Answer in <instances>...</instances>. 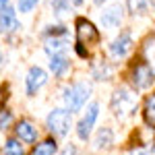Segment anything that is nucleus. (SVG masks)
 Masks as SVG:
<instances>
[{"mask_svg": "<svg viewBox=\"0 0 155 155\" xmlns=\"http://www.w3.org/2000/svg\"><path fill=\"white\" fill-rule=\"evenodd\" d=\"M21 25H19V19L15 15V8L12 6H4L2 12H0V31L2 33H11V31H17Z\"/></svg>", "mask_w": 155, "mask_h": 155, "instance_id": "11", "label": "nucleus"}, {"mask_svg": "<svg viewBox=\"0 0 155 155\" xmlns=\"http://www.w3.org/2000/svg\"><path fill=\"white\" fill-rule=\"evenodd\" d=\"M15 132H17V137H19V141H23V143H35L37 141V126L33 122H29V120H21V122H17V126H15Z\"/></svg>", "mask_w": 155, "mask_h": 155, "instance_id": "10", "label": "nucleus"}, {"mask_svg": "<svg viewBox=\"0 0 155 155\" xmlns=\"http://www.w3.org/2000/svg\"><path fill=\"white\" fill-rule=\"evenodd\" d=\"M153 77L155 74L151 72V68L147 64H137L134 71H132V83L137 89H147V87L153 85Z\"/></svg>", "mask_w": 155, "mask_h": 155, "instance_id": "9", "label": "nucleus"}, {"mask_svg": "<svg viewBox=\"0 0 155 155\" xmlns=\"http://www.w3.org/2000/svg\"><path fill=\"white\" fill-rule=\"evenodd\" d=\"M4 6H6V0H0V11H2Z\"/></svg>", "mask_w": 155, "mask_h": 155, "instance_id": "25", "label": "nucleus"}, {"mask_svg": "<svg viewBox=\"0 0 155 155\" xmlns=\"http://www.w3.org/2000/svg\"><path fill=\"white\" fill-rule=\"evenodd\" d=\"M4 155H25V147L19 139H6L4 143Z\"/></svg>", "mask_w": 155, "mask_h": 155, "instance_id": "18", "label": "nucleus"}, {"mask_svg": "<svg viewBox=\"0 0 155 155\" xmlns=\"http://www.w3.org/2000/svg\"><path fill=\"white\" fill-rule=\"evenodd\" d=\"M0 62H2V54H0Z\"/></svg>", "mask_w": 155, "mask_h": 155, "instance_id": "27", "label": "nucleus"}, {"mask_svg": "<svg viewBox=\"0 0 155 155\" xmlns=\"http://www.w3.org/2000/svg\"><path fill=\"white\" fill-rule=\"evenodd\" d=\"M71 68V62L66 58V54H56V56H50V71L54 72L56 77H64Z\"/></svg>", "mask_w": 155, "mask_h": 155, "instance_id": "12", "label": "nucleus"}, {"mask_svg": "<svg viewBox=\"0 0 155 155\" xmlns=\"http://www.w3.org/2000/svg\"><path fill=\"white\" fill-rule=\"evenodd\" d=\"M46 81H48V72L44 68H39V66H31L27 77H25V91H27V95H35L37 91L46 85Z\"/></svg>", "mask_w": 155, "mask_h": 155, "instance_id": "5", "label": "nucleus"}, {"mask_svg": "<svg viewBox=\"0 0 155 155\" xmlns=\"http://www.w3.org/2000/svg\"><path fill=\"white\" fill-rule=\"evenodd\" d=\"M72 124V114L66 110V107H54L46 118V126L48 130L54 134V137H64L68 134Z\"/></svg>", "mask_w": 155, "mask_h": 155, "instance_id": "3", "label": "nucleus"}, {"mask_svg": "<svg viewBox=\"0 0 155 155\" xmlns=\"http://www.w3.org/2000/svg\"><path fill=\"white\" fill-rule=\"evenodd\" d=\"M155 0H128V8L132 15H147L151 12Z\"/></svg>", "mask_w": 155, "mask_h": 155, "instance_id": "16", "label": "nucleus"}, {"mask_svg": "<svg viewBox=\"0 0 155 155\" xmlns=\"http://www.w3.org/2000/svg\"><path fill=\"white\" fill-rule=\"evenodd\" d=\"M11 122H12V114L4 110V112L0 114V128H2V130H6V128L11 126Z\"/></svg>", "mask_w": 155, "mask_h": 155, "instance_id": "23", "label": "nucleus"}, {"mask_svg": "<svg viewBox=\"0 0 155 155\" xmlns=\"http://www.w3.org/2000/svg\"><path fill=\"white\" fill-rule=\"evenodd\" d=\"M137 104H139V97H137V93L132 89H128V87H118L114 91V95H112L110 107H112V112H114L116 118L124 120V118H128V116L134 114Z\"/></svg>", "mask_w": 155, "mask_h": 155, "instance_id": "1", "label": "nucleus"}, {"mask_svg": "<svg viewBox=\"0 0 155 155\" xmlns=\"http://www.w3.org/2000/svg\"><path fill=\"white\" fill-rule=\"evenodd\" d=\"M52 8L56 17H64L71 11V0H52Z\"/></svg>", "mask_w": 155, "mask_h": 155, "instance_id": "21", "label": "nucleus"}, {"mask_svg": "<svg viewBox=\"0 0 155 155\" xmlns=\"http://www.w3.org/2000/svg\"><path fill=\"white\" fill-rule=\"evenodd\" d=\"M77 37H79V44L83 46L85 41H97L99 39V33H97L95 25L87 19H77Z\"/></svg>", "mask_w": 155, "mask_h": 155, "instance_id": "8", "label": "nucleus"}, {"mask_svg": "<svg viewBox=\"0 0 155 155\" xmlns=\"http://www.w3.org/2000/svg\"><path fill=\"white\" fill-rule=\"evenodd\" d=\"M145 122L149 126H155V93L147 97V104H145Z\"/></svg>", "mask_w": 155, "mask_h": 155, "instance_id": "19", "label": "nucleus"}, {"mask_svg": "<svg viewBox=\"0 0 155 155\" xmlns=\"http://www.w3.org/2000/svg\"><path fill=\"white\" fill-rule=\"evenodd\" d=\"M93 2H95V4H104L106 0H93Z\"/></svg>", "mask_w": 155, "mask_h": 155, "instance_id": "26", "label": "nucleus"}, {"mask_svg": "<svg viewBox=\"0 0 155 155\" xmlns=\"http://www.w3.org/2000/svg\"><path fill=\"white\" fill-rule=\"evenodd\" d=\"M130 155H155V149L149 147V149H134Z\"/></svg>", "mask_w": 155, "mask_h": 155, "instance_id": "24", "label": "nucleus"}, {"mask_svg": "<svg viewBox=\"0 0 155 155\" xmlns=\"http://www.w3.org/2000/svg\"><path fill=\"white\" fill-rule=\"evenodd\" d=\"M145 56H147V60H149V68H151V72L155 74V37H151V39H147V44H145Z\"/></svg>", "mask_w": 155, "mask_h": 155, "instance_id": "20", "label": "nucleus"}, {"mask_svg": "<svg viewBox=\"0 0 155 155\" xmlns=\"http://www.w3.org/2000/svg\"><path fill=\"white\" fill-rule=\"evenodd\" d=\"M64 104H66V110L74 114L79 110H83V106L87 104V99L91 95V85L85 83V81H79L72 87H64Z\"/></svg>", "mask_w": 155, "mask_h": 155, "instance_id": "2", "label": "nucleus"}, {"mask_svg": "<svg viewBox=\"0 0 155 155\" xmlns=\"http://www.w3.org/2000/svg\"><path fill=\"white\" fill-rule=\"evenodd\" d=\"M97 116H99V104H97V101H93L91 106L87 107L85 116L79 120V124H77V137H79L81 141H87V139H89V134H91L93 126H95Z\"/></svg>", "mask_w": 155, "mask_h": 155, "instance_id": "4", "label": "nucleus"}, {"mask_svg": "<svg viewBox=\"0 0 155 155\" xmlns=\"http://www.w3.org/2000/svg\"><path fill=\"white\" fill-rule=\"evenodd\" d=\"M122 17H124V6L122 4H112L104 8V12L99 15V21L106 29H116L122 23Z\"/></svg>", "mask_w": 155, "mask_h": 155, "instance_id": "6", "label": "nucleus"}, {"mask_svg": "<svg viewBox=\"0 0 155 155\" xmlns=\"http://www.w3.org/2000/svg\"><path fill=\"white\" fill-rule=\"evenodd\" d=\"M95 149H110L112 145H114V130L110 128V126H104V128H99L95 134Z\"/></svg>", "mask_w": 155, "mask_h": 155, "instance_id": "13", "label": "nucleus"}, {"mask_svg": "<svg viewBox=\"0 0 155 155\" xmlns=\"http://www.w3.org/2000/svg\"><path fill=\"white\" fill-rule=\"evenodd\" d=\"M37 2H39V0H19V2H17V8L21 12H31L37 6Z\"/></svg>", "mask_w": 155, "mask_h": 155, "instance_id": "22", "label": "nucleus"}, {"mask_svg": "<svg viewBox=\"0 0 155 155\" xmlns=\"http://www.w3.org/2000/svg\"><path fill=\"white\" fill-rule=\"evenodd\" d=\"M66 50V35L64 37H50L46 41V52L50 56H56V54H64Z\"/></svg>", "mask_w": 155, "mask_h": 155, "instance_id": "15", "label": "nucleus"}, {"mask_svg": "<svg viewBox=\"0 0 155 155\" xmlns=\"http://www.w3.org/2000/svg\"><path fill=\"white\" fill-rule=\"evenodd\" d=\"M56 151H58V145L54 139H46L33 147V155H56Z\"/></svg>", "mask_w": 155, "mask_h": 155, "instance_id": "17", "label": "nucleus"}, {"mask_svg": "<svg viewBox=\"0 0 155 155\" xmlns=\"http://www.w3.org/2000/svg\"><path fill=\"white\" fill-rule=\"evenodd\" d=\"M130 50H132V37H130V33H128V31L120 33V35L116 37L112 44H110V54H112L116 60L126 58Z\"/></svg>", "mask_w": 155, "mask_h": 155, "instance_id": "7", "label": "nucleus"}, {"mask_svg": "<svg viewBox=\"0 0 155 155\" xmlns=\"http://www.w3.org/2000/svg\"><path fill=\"white\" fill-rule=\"evenodd\" d=\"M91 74H93V79H97V81H107L112 77V66L107 62L97 60V62H93V66H91Z\"/></svg>", "mask_w": 155, "mask_h": 155, "instance_id": "14", "label": "nucleus"}]
</instances>
